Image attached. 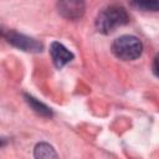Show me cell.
<instances>
[{
    "label": "cell",
    "instance_id": "cell-5",
    "mask_svg": "<svg viewBox=\"0 0 159 159\" xmlns=\"http://www.w3.org/2000/svg\"><path fill=\"white\" fill-rule=\"evenodd\" d=\"M50 53L52 57V62L53 65L60 70L65 65H67L70 61L73 60V53L66 48L61 42L53 41L50 46Z\"/></svg>",
    "mask_w": 159,
    "mask_h": 159
},
{
    "label": "cell",
    "instance_id": "cell-3",
    "mask_svg": "<svg viewBox=\"0 0 159 159\" xmlns=\"http://www.w3.org/2000/svg\"><path fill=\"white\" fill-rule=\"evenodd\" d=\"M2 36L7 40L9 43H11L19 50H22L26 52H41L42 51V43L40 41L30 36H26L24 34L16 32L14 30H7V31L2 30Z\"/></svg>",
    "mask_w": 159,
    "mask_h": 159
},
{
    "label": "cell",
    "instance_id": "cell-8",
    "mask_svg": "<svg viewBox=\"0 0 159 159\" xmlns=\"http://www.w3.org/2000/svg\"><path fill=\"white\" fill-rule=\"evenodd\" d=\"M130 2L143 11H159V0H130Z\"/></svg>",
    "mask_w": 159,
    "mask_h": 159
},
{
    "label": "cell",
    "instance_id": "cell-2",
    "mask_svg": "<svg viewBox=\"0 0 159 159\" xmlns=\"http://www.w3.org/2000/svg\"><path fill=\"white\" fill-rule=\"evenodd\" d=\"M142 41L132 35H123L116 39L112 43L113 55L122 61H133L142 55Z\"/></svg>",
    "mask_w": 159,
    "mask_h": 159
},
{
    "label": "cell",
    "instance_id": "cell-4",
    "mask_svg": "<svg viewBox=\"0 0 159 159\" xmlns=\"http://www.w3.org/2000/svg\"><path fill=\"white\" fill-rule=\"evenodd\" d=\"M57 11L63 19L76 21L84 15L86 4L84 0H57Z\"/></svg>",
    "mask_w": 159,
    "mask_h": 159
},
{
    "label": "cell",
    "instance_id": "cell-7",
    "mask_svg": "<svg viewBox=\"0 0 159 159\" xmlns=\"http://www.w3.org/2000/svg\"><path fill=\"white\" fill-rule=\"evenodd\" d=\"M34 155H35V158H50V159L57 157L53 147L45 142L36 144V147L34 149Z\"/></svg>",
    "mask_w": 159,
    "mask_h": 159
},
{
    "label": "cell",
    "instance_id": "cell-1",
    "mask_svg": "<svg viewBox=\"0 0 159 159\" xmlns=\"http://www.w3.org/2000/svg\"><path fill=\"white\" fill-rule=\"evenodd\" d=\"M128 22H129V16L125 9L122 6L111 5L99 11V14L96 17L94 25L98 32L108 35L116 31L118 27L127 25Z\"/></svg>",
    "mask_w": 159,
    "mask_h": 159
},
{
    "label": "cell",
    "instance_id": "cell-6",
    "mask_svg": "<svg viewBox=\"0 0 159 159\" xmlns=\"http://www.w3.org/2000/svg\"><path fill=\"white\" fill-rule=\"evenodd\" d=\"M24 97H25V101L27 102V104H29L37 114H40V116H42V117H51V116H52L51 108L47 107L45 103L40 102L39 99H36L35 97H32V96H30V94H24Z\"/></svg>",
    "mask_w": 159,
    "mask_h": 159
},
{
    "label": "cell",
    "instance_id": "cell-9",
    "mask_svg": "<svg viewBox=\"0 0 159 159\" xmlns=\"http://www.w3.org/2000/svg\"><path fill=\"white\" fill-rule=\"evenodd\" d=\"M152 70H153V73L159 78V53H157L155 57H154V60H153Z\"/></svg>",
    "mask_w": 159,
    "mask_h": 159
}]
</instances>
